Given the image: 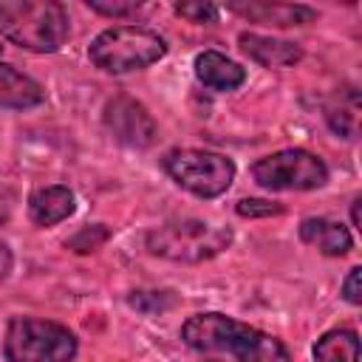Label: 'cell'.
<instances>
[{
  "label": "cell",
  "instance_id": "cell-11",
  "mask_svg": "<svg viewBox=\"0 0 362 362\" xmlns=\"http://www.w3.org/2000/svg\"><path fill=\"white\" fill-rule=\"evenodd\" d=\"M76 209V198L65 184L40 187L28 198V218L37 226H57L59 221L71 218Z\"/></svg>",
  "mask_w": 362,
  "mask_h": 362
},
{
  "label": "cell",
  "instance_id": "cell-13",
  "mask_svg": "<svg viewBox=\"0 0 362 362\" xmlns=\"http://www.w3.org/2000/svg\"><path fill=\"white\" fill-rule=\"evenodd\" d=\"M195 76L212 90H235L246 82V71L221 51H201L195 57Z\"/></svg>",
  "mask_w": 362,
  "mask_h": 362
},
{
  "label": "cell",
  "instance_id": "cell-8",
  "mask_svg": "<svg viewBox=\"0 0 362 362\" xmlns=\"http://www.w3.org/2000/svg\"><path fill=\"white\" fill-rule=\"evenodd\" d=\"M102 122H105L107 133L119 144L144 150V147H150L156 141V122H153V116L147 113V107L141 102H136L130 96H113L105 105Z\"/></svg>",
  "mask_w": 362,
  "mask_h": 362
},
{
  "label": "cell",
  "instance_id": "cell-4",
  "mask_svg": "<svg viewBox=\"0 0 362 362\" xmlns=\"http://www.w3.org/2000/svg\"><path fill=\"white\" fill-rule=\"evenodd\" d=\"M167 54L164 37L144 25H113L93 37L88 57L105 74H130L158 62Z\"/></svg>",
  "mask_w": 362,
  "mask_h": 362
},
{
  "label": "cell",
  "instance_id": "cell-5",
  "mask_svg": "<svg viewBox=\"0 0 362 362\" xmlns=\"http://www.w3.org/2000/svg\"><path fill=\"white\" fill-rule=\"evenodd\" d=\"M6 362H71L76 337L59 322L40 317H11L3 334Z\"/></svg>",
  "mask_w": 362,
  "mask_h": 362
},
{
  "label": "cell",
  "instance_id": "cell-16",
  "mask_svg": "<svg viewBox=\"0 0 362 362\" xmlns=\"http://www.w3.org/2000/svg\"><path fill=\"white\" fill-rule=\"evenodd\" d=\"M325 122L328 127L342 136V139H356L359 133V93L345 90L339 93L328 107H325Z\"/></svg>",
  "mask_w": 362,
  "mask_h": 362
},
{
  "label": "cell",
  "instance_id": "cell-19",
  "mask_svg": "<svg viewBox=\"0 0 362 362\" xmlns=\"http://www.w3.org/2000/svg\"><path fill=\"white\" fill-rule=\"evenodd\" d=\"M175 14L184 17V20H189V23H218L221 8L215 3L195 0V3H175Z\"/></svg>",
  "mask_w": 362,
  "mask_h": 362
},
{
  "label": "cell",
  "instance_id": "cell-9",
  "mask_svg": "<svg viewBox=\"0 0 362 362\" xmlns=\"http://www.w3.org/2000/svg\"><path fill=\"white\" fill-rule=\"evenodd\" d=\"M229 11L240 14L249 23H263V25H305L317 17V11L311 6H300V3H269V0H235L226 6Z\"/></svg>",
  "mask_w": 362,
  "mask_h": 362
},
{
  "label": "cell",
  "instance_id": "cell-25",
  "mask_svg": "<svg viewBox=\"0 0 362 362\" xmlns=\"http://www.w3.org/2000/svg\"><path fill=\"white\" fill-rule=\"evenodd\" d=\"M351 221H354V226H359V198H354V204H351Z\"/></svg>",
  "mask_w": 362,
  "mask_h": 362
},
{
  "label": "cell",
  "instance_id": "cell-2",
  "mask_svg": "<svg viewBox=\"0 0 362 362\" xmlns=\"http://www.w3.org/2000/svg\"><path fill=\"white\" fill-rule=\"evenodd\" d=\"M0 34L34 54H54L71 34V20L57 0H0Z\"/></svg>",
  "mask_w": 362,
  "mask_h": 362
},
{
  "label": "cell",
  "instance_id": "cell-1",
  "mask_svg": "<svg viewBox=\"0 0 362 362\" xmlns=\"http://www.w3.org/2000/svg\"><path fill=\"white\" fill-rule=\"evenodd\" d=\"M181 339L192 351H226L238 362H291L288 348L277 337L221 311L192 314L181 325Z\"/></svg>",
  "mask_w": 362,
  "mask_h": 362
},
{
  "label": "cell",
  "instance_id": "cell-20",
  "mask_svg": "<svg viewBox=\"0 0 362 362\" xmlns=\"http://www.w3.org/2000/svg\"><path fill=\"white\" fill-rule=\"evenodd\" d=\"M235 212L240 218H272V215H283V204L266 198H240L235 204Z\"/></svg>",
  "mask_w": 362,
  "mask_h": 362
},
{
  "label": "cell",
  "instance_id": "cell-22",
  "mask_svg": "<svg viewBox=\"0 0 362 362\" xmlns=\"http://www.w3.org/2000/svg\"><path fill=\"white\" fill-rule=\"evenodd\" d=\"M342 297L351 303V305H359L362 303V269L354 266L348 272V277L342 280Z\"/></svg>",
  "mask_w": 362,
  "mask_h": 362
},
{
  "label": "cell",
  "instance_id": "cell-12",
  "mask_svg": "<svg viewBox=\"0 0 362 362\" xmlns=\"http://www.w3.org/2000/svg\"><path fill=\"white\" fill-rule=\"evenodd\" d=\"M300 240L328 257H342L354 249L351 232L339 221H331V218H305L300 223Z\"/></svg>",
  "mask_w": 362,
  "mask_h": 362
},
{
  "label": "cell",
  "instance_id": "cell-27",
  "mask_svg": "<svg viewBox=\"0 0 362 362\" xmlns=\"http://www.w3.org/2000/svg\"><path fill=\"white\" fill-rule=\"evenodd\" d=\"M0 48H3V45H0Z\"/></svg>",
  "mask_w": 362,
  "mask_h": 362
},
{
  "label": "cell",
  "instance_id": "cell-17",
  "mask_svg": "<svg viewBox=\"0 0 362 362\" xmlns=\"http://www.w3.org/2000/svg\"><path fill=\"white\" fill-rule=\"evenodd\" d=\"M127 303H130V308H136L139 314L153 317V314H164V311H170L178 300H175V294H173V291L139 288V291H130V294H127Z\"/></svg>",
  "mask_w": 362,
  "mask_h": 362
},
{
  "label": "cell",
  "instance_id": "cell-21",
  "mask_svg": "<svg viewBox=\"0 0 362 362\" xmlns=\"http://www.w3.org/2000/svg\"><path fill=\"white\" fill-rule=\"evenodd\" d=\"M88 8L96 11V14H105V17H130L141 8V3H133V0H127V3H122V0H113V3L110 0H88Z\"/></svg>",
  "mask_w": 362,
  "mask_h": 362
},
{
  "label": "cell",
  "instance_id": "cell-23",
  "mask_svg": "<svg viewBox=\"0 0 362 362\" xmlns=\"http://www.w3.org/2000/svg\"><path fill=\"white\" fill-rule=\"evenodd\" d=\"M11 266H14V257H11V249H8V246H6L3 240H0V280H3V277H6L8 272H11Z\"/></svg>",
  "mask_w": 362,
  "mask_h": 362
},
{
  "label": "cell",
  "instance_id": "cell-7",
  "mask_svg": "<svg viewBox=\"0 0 362 362\" xmlns=\"http://www.w3.org/2000/svg\"><path fill=\"white\" fill-rule=\"evenodd\" d=\"M252 178L272 192H305L328 181V164L303 147H288L255 161Z\"/></svg>",
  "mask_w": 362,
  "mask_h": 362
},
{
  "label": "cell",
  "instance_id": "cell-6",
  "mask_svg": "<svg viewBox=\"0 0 362 362\" xmlns=\"http://www.w3.org/2000/svg\"><path fill=\"white\" fill-rule=\"evenodd\" d=\"M167 175L195 198H218L223 195L235 181V161L212 153V150H195L181 147L170 150L164 156Z\"/></svg>",
  "mask_w": 362,
  "mask_h": 362
},
{
  "label": "cell",
  "instance_id": "cell-15",
  "mask_svg": "<svg viewBox=\"0 0 362 362\" xmlns=\"http://www.w3.org/2000/svg\"><path fill=\"white\" fill-rule=\"evenodd\" d=\"M317 362H359V337L354 328L325 331L314 345Z\"/></svg>",
  "mask_w": 362,
  "mask_h": 362
},
{
  "label": "cell",
  "instance_id": "cell-24",
  "mask_svg": "<svg viewBox=\"0 0 362 362\" xmlns=\"http://www.w3.org/2000/svg\"><path fill=\"white\" fill-rule=\"evenodd\" d=\"M8 209H11V192L6 187H0V221L8 218Z\"/></svg>",
  "mask_w": 362,
  "mask_h": 362
},
{
  "label": "cell",
  "instance_id": "cell-10",
  "mask_svg": "<svg viewBox=\"0 0 362 362\" xmlns=\"http://www.w3.org/2000/svg\"><path fill=\"white\" fill-rule=\"evenodd\" d=\"M238 45L249 59H255L263 68H291L303 59V48L297 42L266 37V34H257V31H240Z\"/></svg>",
  "mask_w": 362,
  "mask_h": 362
},
{
  "label": "cell",
  "instance_id": "cell-3",
  "mask_svg": "<svg viewBox=\"0 0 362 362\" xmlns=\"http://www.w3.org/2000/svg\"><path fill=\"white\" fill-rule=\"evenodd\" d=\"M232 243V229L201 218H175L147 235V252L173 263H204Z\"/></svg>",
  "mask_w": 362,
  "mask_h": 362
},
{
  "label": "cell",
  "instance_id": "cell-14",
  "mask_svg": "<svg viewBox=\"0 0 362 362\" xmlns=\"http://www.w3.org/2000/svg\"><path fill=\"white\" fill-rule=\"evenodd\" d=\"M42 99H45V93H42L40 82H34L31 76H25L23 71H17L8 62H0V107L25 110V107L42 105Z\"/></svg>",
  "mask_w": 362,
  "mask_h": 362
},
{
  "label": "cell",
  "instance_id": "cell-18",
  "mask_svg": "<svg viewBox=\"0 0 362 362\" xmlns=\"http://www.w3.org/2000/svg\"><path fill=\"white\" fill-rule=\"evenodd\" d=\"M107 238H110V229H107L105 223H93V226L79 229V232H76L65 246H68V249H74L76 255H88V252H96Z\"/></svg>",
  "mask_w": 362,
  "mask_h": 362
},
{
  "label": "cell",
  "instance_id": "cell-26",
  "mask_svg": "<svg viewBox=\"0 0 362 362\" xmlns=\"http://www.w3.org/2000/svg\"><path fill=\"white\" fill-rule=\"evenodd\" d=\"M204 362H221V359H204Z\"/></svg>",
  "mask_w": 362,
  "mask_h": 362
}]
</instances>
